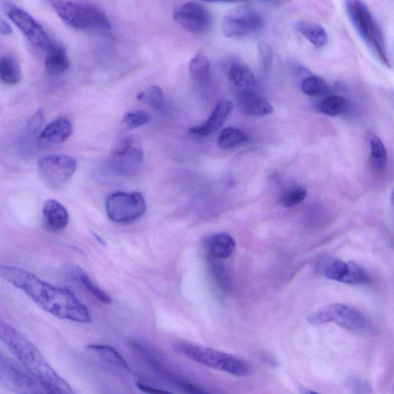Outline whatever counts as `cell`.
I'll return each instance as SVG.
<instances>
[{
  "label": "cell",
  "mask_w": 394,
  "mask_h": 394,
  "mask_svg": "<svg viewBox=\"0 0 394 394\" xmlns=\"http://www.w3.org/2000/svg\"><path fill=\"white\" fill-rule=\"evenodd\" d=\"M7 15L33 46L47 51L52 47L53 42H51L45 28L30 14L17 7L12 6L7 11Z\"/></svg>",
  "instance_id": "12"
},
{
  "label": "cell",
  "mask_w": 394,
  "mask_h": 394,
  "mask_svg": "<svg viewBox=\"0 0 394 394\" xmlns=\"http://www.w3.org/2000/svg\"><path fill=\"white\" fill-rule=\"evenodd\" d=\"M265 26V19L257 10L250 7H239L226 15L222 30L229 38H244L257 34Z\"/></svg>",
  "instance_id": "9"
},
{
  "label": "cell",
  "mask_w": 394,
  "mask_h": 394,
  "mask_svg": "<svg viewBox=\"0 0 394 394\" xmlns=\"http://www.w3.org/2000/svg\"><path fill=\"white\" fill-rule=\"evenodd\" d=\"M248 136L240 130L235 127L224 129L219 136L218 145L222 150H230L239 144L246 143Z\"/></svg>",
  "instance_id": "27"
},
{
  "label": "cell",
  "mask_w": 394,
  "mask_h": 394,
  "mask_svg": "<svg viewBox=\"0 0 394 394\" xmlns=\"http://www.w3.org/2000/svg\"><path fill=\"white\" fill-rule=\"evenodd\" d=\"M228 76L231 83L239 89H251L257 86L256 77L244 63H233L229 68Z\"/></svg>",
  "instance_id": "21"
},
{
  "label": "cell",
  "mask_w": 394,
  "mask_h": 394,
  "mask_svg": "<svg viewBox=\"0 0 394 394\" xmlns=\"http://www.w3.org/2000/svg\"><path fill=\"white\" fill-rule=\"evenodd\" d=\"M50 4L64 24L83 31H108L111 23L98 7L70 0H50Z\"/></svg>",
  "instance_id": "4"
},
{
  "label": "cell",
  "mask_w": 394,
  "mask_h": 394,
  "mask_svg": "<svg viewBox=\"0 0 394 394\" xmlns=\"http://www.w3.org/2000/svg\"><path fill=\"white\" fill-rule=\"evenodd\" d=\"M71 272L72 276L82 284L83 287L101 303L106 304L112 303L111 296L99 287L97 284L90 279L88 274L83 271L81 268L76 267L72 269Z\"/></svg>",
  "instance_id": "25"
},
{
  "label": "cell",
  "mask_w": 394,
  "mask_h": 394,
  "mask_svg": "<svg viewBox=\"0 0 394 394\" xmlns=\"http://www.w3.org/2000/svg\"><path fill=\"white\" fill-rule=\"evenodd\" d=\"M313 326L334 323L346 331L359 332L367 330L368 321L362 313L352 306L333 304L320 309L308 318Z\"/></svg>",
  "instance_id": "6"
},
{
  "label": "cell",
  "mask_w": 394,
  "mask_h": 394,
  "mask_svg": "<svg viewBox=\"0 0 394 394\" xmlns=\"http://www.w3.org/2000/svg\"><path fill=\"white\" fill-rule=\"evenodd\" d=\"M175 21L187 31L201 34L209 30L211 15L203 6L194 2L181 5L173 13Z\"/></svg>",
  "instance_id": "13"
},
{
  "label": "cell",
  "mask_w": 394,
  "mask_h": 394,
  "mask_svg": "<svg viewBox=\"0 0 394 394\" xmlns=\"http://www.w3.org/2000/svg\"><path fill=\"white\" fill-rule=\"evenodd\" d=\"M308 196V192L301 187H296L288 189L281 200L283 206L294 207L303 202Z\"/></svg>",
  "instance_id": "33"
},
{
  "label": "cell",
  "mask_w": 394,
  "mask_h": 394,
  "mask_svg": "<svg viewBox=\"0 0 394 394\" xmlns=\"http://www.w3.org/2000/svg\"><path fill=\"white\" fill-rule=\"evenodd\" d=\"M259 56L262 70L267 72L271 68L272 63V50L267 45H260L259 47Z\"/></svg>",
  "instance_id": "36"
},
{
  "label": "cell",
  "mask_w": 394,
  "mask_h": 394,
  "mask_svg": "<svg viewBox=\"0 0 394 394\" xmlns=\"http://www.w3.org/2000/svg\"><path fill=\"white\" fill-rule=\"evenodd\" d=\"M349 109V102L345 98L339 96L326 97L321 102L318 107L321 113L330 116L345 113Z\"/></svg>",
  "instance_id": "28"
},
{
  "label": "cell",
  "mask_w": 394,
  "mask_h": 394,
  "mask_svg": "<svg viewBox=\"0 0 394 394\" xmlns=\"http://www.w3.org/2000/svg\"><path fill=\"white\" fill-rule=\"evenodd\" d=\"M22 78L19 63L10 56L0 58V80L7 85L17 84Z\"/></svg>",
  "instance_id": "26"
},
{
  "label": "cell",
  "mask_w": 394,
  "mask_h": 394,
  "mask_svg": "<svg viewBox=\"0 0 394 394\" xmlns=\"http://www.w3.org/2000/svg\"><path fill=\"white\" fill-rule=\"evenodd\" d=\"M77 168L74 158L63 155L42 157L38 161L41 180L51 189L63 187L74 176Z\"/></svg>",
  "instance_id": "8"
},
{
  "label": "cell",
  "mask_w": 394,
  "mask_h": 394,
  "mask_svg": "<svg viewBox=\"0 0 394 394\" xmlns=\"http://www.w3.org/2000/svg\"><path fill=\"white\" fill-rule=\"evenodd\" d=\"M203 1L236 3V2L244 1V0H203Z\"/></svg>",
  "instance_id": "39"
},
{
  "label": "cell",
  "mask_w": 394,
  "mask_h": 394,
  "mask_svg": "<svg viewBox=\"0 0 394 394\" xmlns=\"http://www.w3.org/2000/svg\"><path fill=\"white\" fill-rule=\"evenodd\" d=\"M322 272L326 279L348 285H365L370 282L366 271L353 262L339 259L330 260L324 267Z\"/></svg>",
  "instance_id": "14"
},
{
  "label": "cell",
  "mask_w": 394,
  "mask_h": 394,
  "mask_svg": "<svg viewBox=\"0 0 394 394\" xmlns=\"http://www.w3.org/2000/svg\"><path fill=\"white\" fill-rule=\"evenodd\" d=\"M136 99L153 109H160L164 104V94L163 90L158 86L149 87L137 94Z\"/></svg>",
  "instance_id": "31"
},
{
  "label": "cell",
  "mask_w": 394,
  "mask_h": 394,
  "mask_svg": "<svg viewBox=\"0 0 394 394\" xmlns=\"http://www.w3.org/2000/svg\"><path fill=\"white\" fill-rule=\"evenodd\" d=\"M70 61L65 50L56 45L47 50L45 69L49 76H59L70 68Z\"/></svg>",
  "instance_id": "20"
},
{
  "label": "cell",
  "mask_w": 394,
  "mask_h": 394,
  "mask_svg": "<svg viewBox=\"0 0 394 394\" xmlns=\"http://www.w3.org/2000/svg\"><path fill=\"white\" fill-rule=\"evenodd\" d=\"M296 29L313 47L321 49L326 45L328 35L322 26L313 22L302 20L297 23Z\"/></svg>",
  "instance_id": "22"
},
{
  "label": "cell",
  "mask_w": 394,
  "mask_h": 394,
  "mask_svg": "<svg viewBox=\"0 0 394 394\" xmlns=\"http://www.w3.org/2000/svg\"><path fill=\"white\" fill-rule=\"evenodd\" d=\"M237 104L243 112L253 116H265L274 112L273 106L267 99L250 89L239 91Z\"/></svg>",
  "instance_id": "17"
},
{
  "label": "cell",
  "mask_w": 394,
  "mask_h": 394,
  "mask_svg": "<svg viewBox=\"0 0 394 394\" xmlns=\"http://www.w3.org/2000/svg\"><path fill=\"white\" fill-rule=\"evenodd\" d=\"M236 242L228 233H219L210 237L205 243L210 259L229 258L236 249Z\"/></svg>",
  "instance_id": "19"
},
{
  "label": "cell",
  "mask_w": 394,
  "mask_h": 394,
  "mask_svg": "<svg viewBox=\"0 0 394 394\" xmlns=\"http://www.w3.org/2000/svg\"><path fill=\"white\" fill-rule=\"evenodd\" d=\"M347 386L350 391L356 393H369L372 392L370 384L360 377H350L347 381Z\"/></svg>",
  "instance_id": "35"
},
{
  "label": "cell",
  "mask_w": 394,
  "mask_h": 394,
  "mask_svg": "<svg viewBox=\"0 0 394 394\" xmlns=\"http://www.w3.org/2000/svg\"><path fill=\"white\" fill-rule=\"evenodd\" d=\"M0 340L17 357L28 373L47 393H74L70 385L50 366L38 348L23 333L1 318Z\"/></svg>",
  "instance_id": "2"
},
{
  "label": "cell",
  "mask_w": 394,
  "mask_h": 394,
  "mask_svg": "<svg viewBox=\"0 0 394 394\" xmlns=\"http://www.w3.org/2000/svg\"><path fill=\"white\" fill-rule=\"evenodd\" d=\"M86 348L96 354L102 361L119 369L130 372L127 362L114 348L101 345H90L87 346Z\"/></svg>",
  "instance_id": "24"
},
{
  "label": "cell",
  "mask_w": 394,
  "mask_h": 394,
  "mask_svg": "<svg viewBox=\"0 0 394 394\" xmlns=\"http://www.w3.org/2000/svg\"><path fill=\"white\" fill-rule=\"evenodd\" d=\"M301 90L308 96L320 97L330 92V86L323 78L310 76L305 78L301 84Z\"/></svg>",
  "instance_id": "29"
},
{
  "label": "cell",
  "mask_w": 394,
  "mask_h": 394,
  "mask_svg": "<svg viewBox=\"0 0 394 394\" xmlns=\"http://www.w3.org/2000/svg\"><path fill=\"white\" fill-rule=\"evenodd\" d=\"M0 384L20 393H47L42 386L18 365L0 352Z\"/></svg>",
  "instance_id": "11"
},
{
  "label": "cell",
  "mask_w": 394,
  "mask_h": 394,
  "mask_svg": "<svg viewBox=\"0 0 394 394\" xmlns=\"http://www.w3.org/2000/svg\"><path fill=\"white\" fill-rule=\"evenodd\" d=\"M136 386L137 388L139 390H141V391L144 392V393H170L169 391H166L164 390H160V389H157L155 388H152V386H150L147 384H144L141 382H137L136 383Z\"/></svg>",
  "instance_id": "37"
},
{
  "label": "cell",
  "mask_w": 394,
  "mask_h": 394,
  "mask_svg": "<svg viewBox=\"0 0 394 394\" xmlns=\"http://www.w3.org/2000/svg\"><path fill=\"white\" fill-rule=\"evenodd\" d=\"M43 223L50 232H59L68 227L70 216L62 203L55 200L45 202L42 208Z\"/></svg>",
  "instance_id": "18"
},
{
  "label": "cell",
  "mask_w": 394,
  "mask_h": 394,
  "mask_svg": "<svg viewBox=\"0 0 394 394\" xmlns=\"http://www.w3.org/2000/svg\"><path fill=\"white\" fill-rule=\"evenodd\" d=\"M189 70L197 84L206 85L210 81V63L202 52L196 54L189 63Z\"/></svg>",
  "instance_id": "23"
},
{
  "label": "cell",
  "mask_w": 394,
  "mask_h": 394,
  "mask_svg": "<svg viewBox=\"0 0 394 394\" xmlns=\"http://www.w3.org/2000/svg\"><path fill=\"white\" fill-rule=\"evenodd\" d=\"M0 33L4 36H9L13 33L10 25L2 18H0Z\"/></svg>",
  "instance_id": "38"
},
{
  "label": "cell",
  "mask_w": 394,
  "mask_h": 394,
  "mask_svg": "<svg viewBox=\"0 0 394 394\" xmlns=\"http://www.w3.org/2000/svg\"><path fill=\"white\" fill-rule=\"evenodd\" d=\"M147 210V202L140 193L118 192L108 197L106 210L109 220L126 223L141 218Z\"/></svg>",
  "instance_id": "7"
},
{
  "label": "cell",
  "mask_w": 394,
  "mask_h": 394,
  "mask_svg": "<svg viewBox=\"0 0 394 394\" xmlns=\"http://www.w3.org/2000/svg\"><path fill=\"white\" fill-rule=\"evenodd\" d=\"M371 150V161L377 170L384 171L388 164V155L381 139L372 136L370 140Z\"/></svg>",
  "instance_id": "30"
},
{
  "label": "cell",
  "mask_w": 394,
  "mask_h": 394,
  "mask_svg": "<svg viewBox=\"0 0 394 394\" xmlns=\"http://www.w3.org/2000/svg\"><path fill=\"white\" fill-rule=\"evenodd\" d=\"M43 122H45V116H43L41 111L36 112L30 120L28 121L24 142L28 143L29 148H31V145H33L35 140L38 141V133Z\"/></svg>",
  "instance_id": "32"
},
{
  "label": "cell",
  "mask_w": 394,
  "mask_h": 394,
  "mask_svg": "<svg viewBox=\"0 0 394 394\" xmlns=\"http://www.w3.org/2000/svg\"><path fill=\"white\" fill-rule=\"evenodd\" d=\"M232 109L233 104L230 101L222 100L219 102L208 120L200 126L189 129V134L198 136H207L216 132L223 125Z\"/></svg>",
  "instance_id": "16"
},
{
  "label": "cell",
  "mask_w": 394,
  "mask_h": 394,
  "mask_svg": "<svg viewBox=\"0 0 394 394\" xmlns=\"http://www.w3.org/2000/svg\"><path fill=\"white\" fill-rule=\"evenodd\" d=\"M150 121V116L144 111L129 112L124 116L123 123L129 129L141 127Z\"/></svg>",
  "instance_id": "34"
},
{
  "label": "cell",
  "mask_w": 394,
  "mask_h": 394,
  "mask_svg": "<svg viewBox=\"0 0 394 394\" xmlns=\"http://www.w3.org/2000/svg\"><path fill=\"white\" fill-rule=\"evenodd\" d=\"M143 158L141 145L127 139L112 151L107 166L109 171L118 176L132 177L141 169Z\"/></svg>",
  "instance_id": "10"
},
{
  "label": "cell",
  "mask_w": 394,
  "mask_h": 394,
  "mask_svg": "<svg viewBox=\"0 0 394 394\" xmlns=\"http://www.w3.org/2000/svg\"><path fill=\"white\" fill-rule=\"evenodd\" d=\"M0 277L23 291L42 309L58 318L80 324L90 323L92 320L88 308L68 289L51 285L16 267L0 265Z\"/></svg>",
  "instance_id": "1"
},
{
  "label": "cell",
  "mask_w": 394,
  "mask_h": 394,
  "mask_svg": "<svg viewBox=\"0 0 394 394\" xmlns=\"http://www.w3.org/2000/svg\"><path fill=\"white\" fill-rule=\"evenodd\" d=\"M345 8L356 31L371 52L385 67L391 68L381 28L368 6L362 0H346Z\"/></svg>",
  "instance_id": "3"
},
{
  "label": "cell",
  "mask_w": 394,
  "mask_h": 394,
  "mask_svg": "<svg viewBox=\"0 0 394 394\" xmlns=\"http://www.w3.org/2000/svg\"><path fill=\"white\" fill-rule=\"evenodd\" d=\"M72 133L71 122L65 118L55 120L42 131L38 138L41 148L53 147L67 141Z\"/></svg>",
  "instance_id": "15"
},
{
  "label": "cell",
  "mask_w": 394,
  "mask_h": 394,
  "mask_svg": "<svg viewBox=\"0 0 394 394\" xmlns=\"http://www.w3.org/2000/svg\"><path fill=\"white\" fill-rule=\"evenodd\" d=\"M175 349L193 361L233 376L243 377L251 373V369L246 362L220 350L184 341L177 342Z\"/></svg>",
  "instance_id": "5"
}]
</instances>
